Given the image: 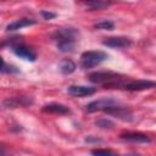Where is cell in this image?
<instances>
[{
  "mask_svg": "<svg viewBox=\"0 0 156 156\" xmlns=\"http://www.w3.org/2000/svg\"><path fill=\"white\" fill-rule=\"evenodd\" d=\"M88 79L94 84H100L107 88H118L126 80L121 74L115 72H93L88 76Z\"/></svg>",
  "mask_w": 156,
  "mask_h": 156,
  "instance_id": "1",
  "label": "cell"
},
{
  "mask_svg": "<svg viewBox=\"0 0 156 156\" xmlns=\"http://www.w3.org/2000/svg\"><path fill=\"white\" fill-rule=\"evenodd\" d=\"M107 57H108V55L105 51H100V50L84 51L80 55V67L84 69L93 68V67L100 65L101 62H104L105 60H107Z\"/></svg>",
  "mask_w": 156,
  "mask_h": 156,
  "instance_id": "2",
  "label": "cell"
},
{
  "mask_svg": "<svg viewBox=\"0 0 156 156\" xmlns=\"http://www.w3.org/2000/svg\"><path fill=\"white\" fill-rule=\"evenodd\" d=\"M119 105V102L112 98H101L98 100H94L87 105L88 112H96V111H107L108 108Z\"/></svg>",
  "mask_w": 156,
  "mask_h": 156,
  "instance_id": "3",
  "label": "cell"
},
{
  "mask_svg": "<svg viewBox=\"0 0 156 156\" xmlns=\"http://www.w3.org/2000/svg\"><path fill=\"white\" fill-rule=\"evenodd\" d=\"M155 87V82L147 80V79H138V80H124L119 89L129 90V91H140V90H146L151 89Z\"/></svg>",
  "mask_w": 156,
  "mask_h": 156,
  "instance_id": "4",
  "label": "cell"
},
{
  "mask_svg": "<svg viewBox=\"0 0 156 156\" xmlns=\"http://www.w3.org/2000/svg\"><path fill=\"white\" fill-rule=\"evenodd\" d=\"M12 51L16 56L26 60V61H30V62H34L37 60V54L34 50H32L30 48L26 46V45H22V44H16L12 46Z\"/></svg>",
  "mask_w": 156,
  "mask_h": 156,
  "instance_id": "5",
  "label": "cell"
},
{
  "mask_svg": "<svg viewBox=\"0 0 156 156\" xmlns=\"http://www.w3.org/2000/svg\"><path fill=\"white\" fill-rule=\"evenodd\" d=\"M33 104V100L30 98L24 96H15V98H7L4 100L2 105L7 108H17V107H24Z\"/></svg>",
  "mask_w": 156,
  "mask_h": 156,
  "instance_id": "6",
  "label": "cell"
},
{
  "mask_svg": "<svg viewBox=\"0 0 156 156\" xmlns=\"http://www.w3.org/2000/svg\"><path fill=\"white\" fill-rule=\"evenodd\" d=\"M107 115H111V116H115L122 121H127V122H130L133 121V113L130 110L121 106V105H117V106H113L111 108H108L107 111H105Z\"/></svg>",
  "mask_w": 156,
  "mask_h": 156,
  "instance_id": "7",
  "label": "cell"
},
{
  "mask_svg": "<svg viewBox=\"0 0 156 156\" xmlns=\"http://www.w3.org/2000/svg\"><path fill=\"white\" fill-rule=\"evenodd\" d=\"M102 44L112 49H123V48L130 46L132 41L126 37H110V38H106L102 41Z\"/></svg>",
  "mask_w": 156,
  "mask_h": 156,
  "instance_id": "8",
  "label": "cell"
},
{
  "mask_svg": "<svg viewBox=\"0 0 156 156\" xmlns=\"http://www.w3.org/2000/svg\"><path fill=\"white\" fill-rule=\"evenodd\" d=\"M68 94L76 98H82V96H89L93 95L96 89L94 87H88V85H71L67 89Z\"/></svg>",
  "mask_w": 156,
  "mask_h": 156,
  "instance_id": "9",
  "label": "cell"
},
{
  "mask_svg": "<svg viewBox=\"0 0 156 156\" xmlns=\"http://www.w3.org/2000/svg\"><path fill=\"white\" fill-rule=\"evenodd\" d=\"M119 138L122 140L126 141H130V143H150L151 138L144 133H139V132H128V133H123L119 135Z\"/></svg>",
  "mask_w": 156,
  "mask_h": 156,
  "instance_id": "10",
  "label": "cell"
},
{
  "mask_svg": "<svg viewBox=\"0 0 156 156\" xmlns=\"http://www.w3.org/2000/svg\"><path fill=\"white\" fill-rule=\"evenodd\" d=\"M43 112H46V113H55V115H68L71 113L69 108L62 104H58V102H50V104H46L43 106L41 108Z\"/></svg>",
  "mask_w": 156,
  "mask_h": 156,
  "instance_id": "11",
  "label": "cell"
},
{
  "mask_svg": "<svg viewBox=\"0 0 156 156\" xmlns=\"http://www.w3.org/2000/svg\"><path fill=\"white\" fill-rule=\"evenodd\" d=\"M33 24H35V21L32 18H20V20H16V21L9 23L6 26V30L7 32H15V30H18V29H22L24 27L33 26Z\"/></svg>",
  "mask_w": 156,
  "mask_h": 156,
  "instance_id": "12",
  "label": "cell"
},
{
  "mask_svg": "<svg viewBox=\"0 0 156 156\" xmlns=\"http://www.w3.org/2000/svg\"><path fill=\"white\" fill-rule=\"evenodd\" d=\"M78 35H79V33L74 28H61V29L55 32L54 39L56 41L57 40H62V39H73V40H76V38Z\"/></svg>",
  "mask_w": 156,
  "mask_h": 156,
  "instance_id": "13",
  "label": "cell"
},
{
  "mask_svg": "<svg viewBox=\"0 0 156 156\" xmlns=\"http://www.w3.org/2000/svg\"><path fill=\"white\" fill-rule=\"evenodd\" d=\"M76 68H77V65L69 58H63L58 63V69L62 74H71L76 71Z\"/></svg>",
  "mask_w": 156,
  "mask_h": 156,
  "instance_id": "14",
  "label": "cell"
},
{
  "mask_svg": "<svg viewBox=\"0 0 156 156\" xmlns=\"http://www.w3.org/2000/svg\"><path fill=\"white\" fill-rule=\"evenodd\" d=\"M76 40L73 39H62V40H57V49L61 52H73L76 49Z\"/></svg>",
  "mask_w": 156,
  "mask_h": 156,
  "instance_id": "15",
  "label": "cell"
},
{
  "mask_svg": "<svg viewBox=\"0 0 156 156\" xmlns=\"http://www.w3.org/2000/svg\"><path fill=\"white\" fill-rule=\"evenodd\" d=\"M83 4H84V6H87L90 10H104L110 5V2L101 1V0H91V1H85Z\"/></svg>",
  "mask_w": 156,
  "mask_h": 156,
  "instance_id": "16",
  "label": "cell"
},
{
  "mask_svg": "<svg viewBox=\"0 0 156 156\" xmlns=\"http://www.w3.org/2000/svg\"><path fill=\"white\" fill-rule=\"evenodd\" d=\"M96 29H102V30H111L115 28V23L112 21H108V20H104V21H100L98 22L95 26H94Z\"/></svg>",
  "mask_w": 156,
  "mask_h": 156,
  "instance_id": "17",
  "label": "cell"
},
{
  "mask_svg": "<svg viewBox=\"0 0 156 156\" xmlns=\"http://www.w3.org/2000/svg\"><path fill=\"white\" fill-rule=\"evenodd\" d=\"M95 126L101 128V129H108V128L113 127V122L107 119V118H100V119L95 121Z\"/></svg>",
  "mask_w": 156,
  "mask_h": 156,
  "instance_id": "18",
  "label": "cell"
},
{
  "mask_svg": "<svg viewBox=\"0 0 156 156\" xmlns=\"http://www.w3.org/2000/svg\"><path fill=\"white\" fill-rule=\"evenodd\" d=\"M91 155L93 156H118L116 152H113L111 150H106V149H95V150H91Z\"/></svg>",
  "mask_w": 156,
  "mask_h": 156,
  "instance_id": "19",
  "label": "cell"
},
{
  "mask_svg": "<svg viewBox=\"0 0 156 156\" xmlns=\"http://www.w3.org/2000/svg\"><path fill=\"white\" fill-rule=\"evenodd\" d=\"M40 13L44 17V20H52V18L56 17V13L55 12H50V11H45V10H43Z\"/></svg>",
  "mask_w": 156,
  "mask_h": 156,
  "instance_id": "20",
  "label": "cell"
},
{
  "mask_svg": "<svg viewBox=\"0 0 156 156\" xmlns=\"http://www.w3.org/2000/svg\"><path fill=\"white\" fill-rule=\"evenodd\" d=\"M85 141L87 143H91V141H101L100 139H96V138H91V136H88V138H85Z\"/></svg>",
  "mask_w": 156,
  "mask_h": 156,
  "instance_id": "21",
  "label": "cell"
},
{
  "mask_svg": "<svg viewBox=\"0 0 156 156\" xmlns=\"http://www.w3.org/2000/svg\"><path fill=\"white\" fill-rule=\"evenodd\" d=\"M4 65H5V63H4V58L0 56V71L4 68Z\"/></svg>",
  "mask_w": 156,
  "mask_h": 156,
  "instance_id": "22",
  "label": "cell"
},
{
  "mask_svg": "<svg viewBox=\"0 0 156 156\" xmlns=\"http://www.w3.org/2000/svg\"><path fill=\"white\" fill-rule=\"evenodd\" d=\"M126 156H140L139 154H129V155H126Z\"/></svg>",
  "mask_w": 156,
  "mask_h": 156,
  "instance_id": "23",
  "label": "cell"
}]
</instances>
